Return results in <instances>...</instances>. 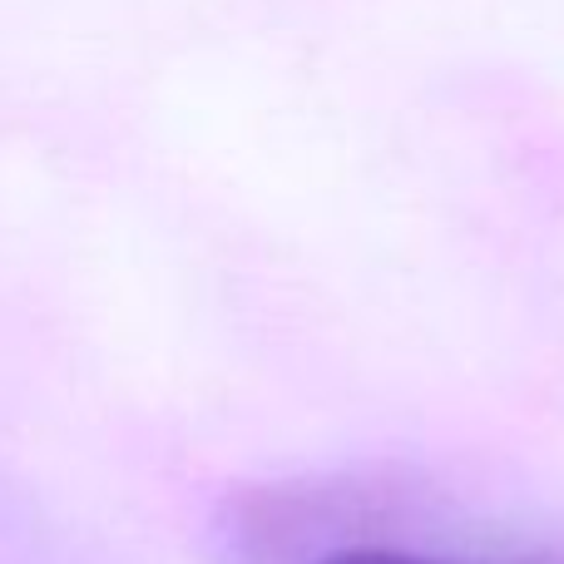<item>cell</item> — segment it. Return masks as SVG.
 <instances>
[{"label":"cell","instance_id":"6da1fadb","mask_svg":"<svg viewBox=\"0 0 564 564\" xmlns=\"http://www.w3.org/2000/svg\"><path fill=\"white\" fill-rule=\"evenodd\" d=\"M322 564H456V560H431V555H411V550H387V545H357L327 555Z\"/></svg>","mask_w":564,"mask_h":564}]
</instances>
